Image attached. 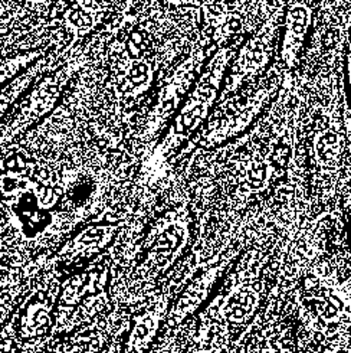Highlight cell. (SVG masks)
I'll list each match as a JSON object with an SVG mask.
<instances>
[{
	"instance_id": "3957f363",
	"label": "cell",
	"mask_w": 351,
	"mask_h": 353,
	"mask_svg": "<svg viewBox=\"0 0 351 353\" xmlns=\"http://www.w3.org/2000/svg\"><path fill=\"white\" fill-rule=\"evenodd\" d=\"M348 39V57H347V68H348V79H350V100H351V34L347 35Z\"/></svg>"
},
{
	"instance_id": "6da1fadb",
	"label": "cell",
	"mask_w": 351,
	"mask_h": 353,
	"mask_svg": "<svg viewBox=\"0 0 351 353\" xmlns=\"http://www.w3.org/2000/svg\"><path fill=\"white\" fill-rule=\"evenodd\" d=\"M282 14L284 5H279L266 16L262 26L239 50L223 94H233L246 81H252L253 78H257L268 68L270 59L274 57L278 34L282 25Z\"/></svg>"
},
{
	"instance_id": "7a4b0ae2",
	"label": "cell",
	"mask_w": 351,
	"mask_h": 353,
	"mask_svg": "<svg viewBox=\"0 0 351 353\" xmlns=\"http://www.w3.org/2000/svg\"><path fill=\"white\" fill-rule=\"evenodd\" d=\"M312 22V9L304 0H292L286 6L284 22V38L281 46V65L286 72L297 68L298 57L304 48L308 28Z\"/></svg>"
}]
</instances>
